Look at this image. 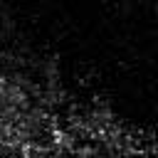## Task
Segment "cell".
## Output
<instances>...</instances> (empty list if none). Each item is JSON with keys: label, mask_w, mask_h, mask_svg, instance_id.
<instances>
[]
</instances>
